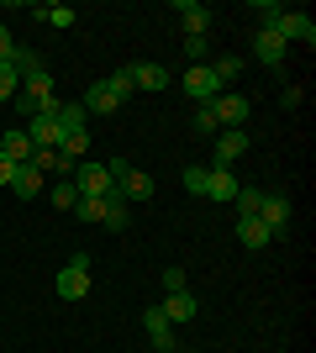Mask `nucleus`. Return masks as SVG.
Instances as JSON below:
<instances>
[{"label":"nucleus","instance_id":"1","mask_svg":"<svg viewBox=\"0 0 316 353\" xmlns=\"http://www.w3.org/2000/svg\"><path fill=\"white\" fill-rule=\"evenodd\" d=\"M53 295H59V301H85V295H90V253H74V259L59 269Z\"/></svg>","mask_w":316,"mask_h":353},{"label":"nucleus","instance_id":"2","mask_svg":"<svg viewBox=\"0 0 316 353\" xmlns=\"http://www.w3.org/2000/svg\"><path fill=\"white\" fill-rule=\"evenodd\" d=\"M206 105H211V117H216V132L242 127V121H248V111H253V105H248V95H232V90H222V95H216V101H206Z\"/></svg>","mask_w":316,"mask_h":353},{"label":"nucleus","instance_id":"3","mask_svg":"<svg viewBox=\"0 0 316 353\" xmlns=\"http://www.w3.org/2000/svg\"><path fill=\"white\" fill-rule=\"evenodd\" d=\"M21 132L32 137V148H63V127H59V111H43V117H32Z\"/></svg>","mask_w":316,"mask_h":353},{"label":"nucleus","instance_id":"4","mask_svg":"<svg viewBox=\"0 0 316 353\" xmlns=\"http://www.w3.org/2000/svg\"><path fill=\"white\" fill-rule=\"evenodd\" d=\"M238 190H242V179L232 174V169H216V163L206 169V195L216 201V206H232V201H238Z\"/></svg>","mask_w":316,"mask_h":353},{"label":"nucleus","instance_id":"5","mask_svg":"<svg viewBox=\"0 0 316 353\" xmlns=\"http://www.w3.org/2000/svg\"><path fill=\"white\" fill-rule=\"evenodd\" d=\"M180 90H185V95H190V101H200V105L222 95V85H216V74H211L206 63H196V69L185 74V79H180Z\"/></svg>","mask_w":316,"mask_h":353},{"label":"nucleus","instance_id":"6","mask_svg":"<svg viewBox=\"0 0 316 353\" xmlns=\"http://www.w3.org/2000/svg\"><path fill=\"white\" fill-rule=\"evenodd\" d=\"M258 221H264V227H269V232L280 237V232H285V227H290V195L269 190V195H264V201H258Z\"/></svg>","mask_w":316,"mask_h":353},{"label":"nucleus","instance_id":"7","mask_svg":"<svg viewBox=\"0 0 316 353\" xmlns=\"http://www.w3.org/2000/svg\"><path fill=\"white\" fill-rule=\"evenodd\" d=\"M248 143H253V137L242 132V127H227V132H216V169H227V163H238L242 153H248Z\"/></svg>","mask_w":316,"mask_h":353},{"label":"nucleus","instance_id":"8","mask_svg":"<svg viewBox=\"0 0 316 353\" xmlns=\"http://www.w3.org/2000/svg\"><path fill=\"white\" fill-rule=\"evenodd\" d=\"M274 32H280L285 43H306V48L316 43V27H311V16H306V11H285L280 21H274Z\"/></svg>","mask_w":316,"mask_h":353},{"label":"nucleus","instance_id":"9","mask_svg":"<svg viewBox=\"0 0 316 353\" xmlns=\"http://www.w3.org/2000/svg\"><path fill=\"white\" fill-rule=\"evenodd\" d=\"M174 16H180L185 37H206V27H211V11L200 6V0H174Z\"/></svg>","mask_w":316,"mask_h":353},{"label":"nucleus","instance_id":"10","mask_svg":"<svg viewBox=\"0 0 316 353\" xmlns=\"http://www.w3.org/2000/svg\"><path fill=\"white\" fill-rule=\"evenodd\" d=\"M158 311H164L174 327H185V322H196V316H200V301L190 290H174V295H164V306H158Z\"/></svg>","mask_w":316,"mask_h":353},{"label":"nucleus","instance_id":"11","mask_svg":"<svg viewBox=\"0 0 316 353\" xmlns=\"http://www.w3.org/2000/svg\"><path fill=\"white\" fill-rule=\"evenodd\" d=\"M101 201H105V221H101V227H111V232H127V221H132V201H127L116 185H111Z\"/></svg>","mask_w":316,"mask_h":353},{"label":"nucleus","instance_id":"12","mask_svg":"<svg viewBox=\"0 0 316 353\" xmlns=\"http://www.w3.org/2000/svg\"><path fill=\"white\" fill-rule=\"evenodd\" d=\"M143 332H148V343H153L158 353H164V348H174V322H169V316H164L158 306H153V311H143Z\"/></svg>","mask_w":316,"mask_h":353},{"label":"nucleus","instance_id":"13","mask_svg":"<svg viewBox=\"0 0 316 353\" xmlns=\"http://www.w3.org/2000/svg\"><path fill=\"white\" fill-rule=\"evenodd\" d=\"M79 105H85V117H111L121 101L111 95V85H105V79H95V85L85 90V101H79Z\"/></svg>","mask_w":316,"mask_h":353},{"label":"nucleus","instance_id":"14","mask_svg":"<svg viewBox=\"0 0 316 353\" xmlns=\"http://www.w3.org/2000/svg\"><path fill=\"white\" fill-rule=\"evenodd\" d=\"M74 190H79V195H105V190H111L105 163H85V169H74Z\"/></svg>","mask_w":316,"mask_h":353},{"label":"nucleus","instance_id":"15","mask_svg":"<svg viewBox=\"0 0 316 353\" xmlns=\"http://www.w3.org/2000/svg\"><path fill=\"white\" fill-rule=\"evenodd\" d=\"M253 53H258V59H264V63L274 69V63H285V37H280L274 27H258V37H253Z\"/></svg>","mask_w":316,"mask_h":353},{"label":"nucleus","instance_id":"16","mask_svg":"<svg viewBox=\"0 0 316 353\" xmlns=\"http://www.w3.org/2000/svg\"><path fill=\"white\" fill-rule=\"evenodd\" d=\"M116 190L127 195V201H153V190H158V185H153V174H143V169H127V174L116 179Z\"/></svg>","mask_w":316,"mask_h":353},{"label":"nucleus","instance_id":"17","mask_svg":"<svg viewBox=\"0 0 316 353\" xmlns=\"http://www.w3.org/2000/svg\"><path fill=\"white\" fill-rule=\"evenodd\" d=\"M238 243L258 253V248H269V243H274V232H269V227H264L258 216H238Z\"/></svg>","mask_w":316,"mask_h":353},{"label":"nucleus","instance_id":"18","mask_svg":"<svg viewBox=\"0 0 316 353\" xmlns=\"http://www.w3.org/2000/svg\"><path fill=\"white\" fill-rule=\"evenodd\" d=\"M132 90H169V69L164 63H132Z\"/></svg>","mask_w":316,"mask_h":353},{"label":"nucleus","instance_id":"19","mask_svg":"<svg viewBox=\"0 0 316 353\" xmlns=\"http://www.w3.org/2000/svg\"><path fill=\"white\" fill-rule=\"evenodd\" d=\"M43 185L48 179L32 169V163H16V174H11V190H16V201H32V195H43Z\"/></svg>","mask_w":316,"mask_h":353},{"label":"nucleus","instance_id":"20","mask_svg":"<svg viewBox=\"0 0 316 353\" xmlns=\"http://www.w3.org/2000/svg\"><path fill=\"white\" fill-rule=\"evenodd\" d=\"M0 153H6L11 163H27V159H32V137H27V132H16V127H11V132L0 137Z\"/></svg>","mask_w":316,"mask_h":353},{"label":"nucleus","instance_id":"21","mask_svg":"<svg viewBox=\"0 0 316 353\" xmlns=\"http://www.w3.org/2000/svg\"><path fill=\"white\" fill-rule=\"evenodd\" d=\"M59 127H63V137H79V132H85V105H79V101L59 105Z\"/></svg>","mask_w":316,"mask_h":353},{"label":"nucleus","instance_id":"22","mask_svg":"<svg viewBox=\"0 0 316 353\" xmlns=\"http://www.w3.org/2000/svg\"><path fill=\"white\" fill-rule=\"evenodd\" d=\"M74 216L85 221V227H101V221H105V201H101V195H79Z\"/></svg>","mask_w":316,"mask_h":353},{"label":"nucleus","instance_id":"23","mask_svg":"<svg viewBox=\"0 0 316 353\" xmlns=\"http://www.w3.org/2000/svg\"><path fill=\"white\" fill-rule=\"evenodd\" d=\"M37 16H43L48 27H74V21H79L74 6H37Z\"/></svg>","mask_w":316,"mask_h":353},{"label":"nucleus","instance_id":"24","mask_svg":"<svg viewBox=\"0 0 316 353\" xmlns=\"http://www.w3.org/2000/svg\"><path fill=\"white\" fill-rule=\"evenodd\" d=\"M258 201H264V190H258V185H242L232 206H238V216H258Z\"/></svg>","mask_w":316,"mask_h":353},{"label":"nucleus","instance_id":"25","mask_svg":"<svg viewBox=\"0 0 316 353\" xmlns=\"http://www.w3.org/2000/svg\"><path fill=\"white\" fill-rule=\"evenodd\" d=\"M16 95H21V74H16L11 63H0V105L16 101Z\"/></svg>","mask_w":316,"mask_h":353},{"label":"nucleus","instance_id":"26","mask_svg":"<svg viewBox=\"0 0 316 353\" xmlns=\"http://www.w3.org/2000/svg\"><path fill=\"white\" fill-rule=\"evenodd\" d=\"M53 206H63V211H74V206H79L74 179H53Z\"/></svg>","mask_w":316,"mask_h":353},{"label":"nucleus","instance_id":"27","mask_svg":"<svg viewBox=\"0 0 316 353\" xmlns=\"http://www.w3.org/2000/svg\"><path fill=\"white\" fill-rule=\"evenodd\" d=\"M206 69L216 74V85H227V79H238V74H242V59H227V53H222V59L206 63Z\"/></svg>","mask_w":316,"mask_h":353},{"label":"nucleus","instance_id":"28","mask_svg":"<svg viewBox=\"0 0 316 353\" xmlns=\"http://www.w3.org/2000/svg\"><path fill=\"white\" fill-rule=\"evenodd\" d=\"M105 85H111V95H116V101H132V95H137V90H132V74H127V69H116Z\"/></svg>","mask_w":316,"mask_h":353},{"label":"nucleus","instance_id":"29","mask_svg":"<svg viewBox=\"0 0 316 353\" xmlns=\"http://www.w3.org/2000/svg\"><path fill=\"white\" fill-rule=\"evenodd\" d=\"M190 127H196L200 137H216V117H211V105H196V117H190Z\"/></svg>","mask_w":316,"mask_h":353},{"label":"nucleus","instance_id":"30","mask_svg":"<svg viewBox=\"0 0 316 353\" xmlns=\"http://www.w3.org/2000/svg\"><path fill=\"white\" fill-rule=\"evenodd\" d=\"M253 11L264 16V27H274V21H280V16H285V6H280V0H258Z\"/></svg>","mask_w":316,"mask_h":353},{"label":"nucleus","instance_id":"31","mask_svg":"<svg viewBox=\"0 0 316 353\" xmlns=\"http://www.w3.org/2000/svg\"><path fill=\"white\" fill-rule=\"evenodd\" d=\"M174 290H190V280H185V269H164V295Z\"/></svg>","mask_w":316,"mask_h":353},{"label":"nucleus","instance_id":"32","mask_svg":"<svg viewBox=\"0 0 316 353\" xmlns=\"http://www.w3.org/2000/svg\"><path fill=\"white\" fill-rule=\"evenodd\" d=\"M185 190H190V195H206V169H185Z\"/></svg>","mask_w":316,"mask_h":353},{"label":"nucleus","instance_id":"33","mask_svg":"<svg viewBox=\"0 0 316 353\" xmlns=\"http://www.w3.org/2000/svg\"><path fill=\"white\" fill-rule=\"evenodd\" d=\"M206 53H211L206 37H185V59H206Z\"/></svg>","mask_w":316,"mask_h":353},{"label":"nucleus","instance_id":"34","mask_svg":"<svg viewBox=\"0 0 316 353\" xmlns=\"http://www.w3.org/2000/svg\"><path fill=\"white\" fill-rule=\"evenodd\" d=\"M16 59V43H11V27H0V63Z\"/></svg>","mask_w":316,"mask_h":353},{"label":"nucleus","instance_id":"35","mask_svg":"<svg viewBox=\"0 0 316 353\" xmlns=\"http://www.w3.org/2000/svg\"><path fill=\"white\" fill-rule=\"evenodd\" d=\"M280 101H285V105H301V101H306V90H301V85H285V95H280Z\"/></svg>","mask_w":316,"mask_h":353},{"label":"nucleus","instance_id":"36","mask_svg":"<svg viewBox=\"0 0 316 353\" xmlns=\"http://www.w3.org/2000/svg\"><path fill=\"white\" fill-rule=\"evenodd\" d=\"M11 174H16V163L6 159V153H0V185H11Z\"/></svg>","mask_w":316,"mask_h":353},{"label":"nucleus","instance_id":"37","mask_svg":"<svg viewBox=\"0 0 316 353\" xmlns=\"http://www.w3.org/2000/svg\"><path fill=\"white\" fill-rule=\"evenodd\" d=\"M164 353H185V348H180V343H174V348H164Z\"/></svg>","mask_w":316,"mask_h":353},{"label":"nucleus","instance_id":"38","mask_svg":"<svg viewBox=\"0 0 316 353\" xmlns=\"http://www.w3.org/2000/svg\"><path fill=\"white\" fill-rule=\"evenodd\" d=\"M153 353H158V348H153Z\"/></svg>","mask_w":316,"mask_h":353}]
</instances>
